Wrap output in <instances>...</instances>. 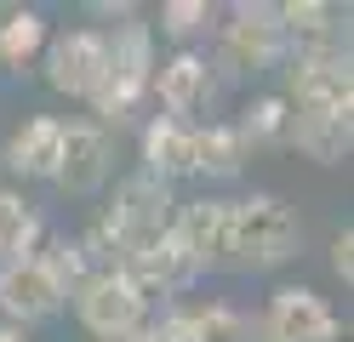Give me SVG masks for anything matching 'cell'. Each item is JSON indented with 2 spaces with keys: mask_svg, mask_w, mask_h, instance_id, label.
<instances>
[{
  "mask_svg": "<svg viewBox=\"0 0 354 342\" xmlns=\"http://www.w3.org/2000/svg\"><path fill=\"white\" fill-rule=\"evenodd\" d=\"M103 46H109V63H103V80H97V91L86 103H92V120L109 131V126H126L143 108L160 57H154V23H143V17L109 23Z\"/></svg>",
  "mask_w": 354,
  "mask_h": 342,
  "instance_id": "cell-1",
  "label": "cell"
},
{
  "mask_svg": "<svg viewBox=\"0 0 354 342\" xmlns=\"http://www.w3.org/2000/svg\"><path fill=\"white\" fill-rule=\"evenodd\" d=\"M297 211L269 189H252L246 200H229V263L234 268H286L297 257Z\"/></svg>",
  "mask_w": 354,
  "mask_h": 342,
  "instance_id": "cell-2",
  "label": "cell"
},
{
  "mask_svg": "<svg viewBox=\"0 0 354 342\" xmlns=\"http://www.w3.org/2000/svg\"><path fill=\"white\" fill-rule=\"evenodd\" d=\"M212 29H217V57H212L217 75H263V68H280L292 57L280 12L269 0H240L229 23H212Z\"/></svg>",
  "mask_w": 354,
  "mask_h": 342,
  "instance_id": "cell-3",
  "label": "cell"
},
{
  "mask_svg": "<svg viewBox=\"0 0 354 342\" xmlns=\"http://www.w3.org/2000/svg\"><path fill=\"white\" fill-rule=\"evenodd\" d=\"M171 211H177V194L166 189L160 177H149V171H131L115 182V200L103 205V222H109V234L120 240V263L126 257H138L143 245H154L160 234H171Z\"/></svg>",
  "mask_w": 354,
  "mask_h": 342,
  "instance_id": "cell-4",
  "label": "cell"
},
{
  "mask_svg": "<svg viewBox=\"0 0 354 342\" xmlns=\"http://www.w3.org/2000/svg\"><path fill=\"white\" fill-rule=\"evenodd\" d=\"M75 319L86 331H92V342H115V336H138L149 319H154V303L126 280V274H92L75 296Z\"/></svg>",
  "mask_w": 354,
  "mask_h": 342,
  "instance_id": "cell-5",
  "label": "cell"
},
{
  "mask_svg": "<svg viewBox=\"0 0 354 342\" xmlns=\"http://www.w3.org/2000/svg\"><path fill=\"white\" fill-rule=\"evenodd\" d=\"M286 108L292 114H354V68L348 52L286 57Z\"/></svg>",
  "mask_w": 354,
  "mask_h": 342,
  "instance_id": "cell-6",
  "label": "cell"
},
{
  "mask_svg": "<svg viewBox=\"0 0 354 342\" xmlns=\"http://www.w3.org/2000/svg\"><path fill=\"white\" fill-rule=\"evenodd\" d=\"M109 171H115V137L97 120H63V143H57V189L75 200H92Z\"/></svg>",
  "mask_w": 354,
  "mask_h": 342,
  "instance_id": "cell-7",
  "label": "cell"
},
{
  "mask_svg": "<svg viewBox=\"0 0 354 342\" xmlns=\"http://www.w3.org/2000/svg\"><path fill=\"white\" fill-rule=\"evenodd\" d=\"M40 63H46V86L57 91V97H92L97 80H103V63H109V46H103V29H63L46 40V52H40Z\"/></svg>",
  "mask_w": 354,
  "mask_h": 342,
  "instance_id": "cell-8",
  "label": "cell"
},
{
  "mask_svg": "<svg viewBox=\"0 0 354 342\" xmlns=\"http://www.w3.org/2000/svg\"><path fill=\"white\" fill-rule=\"evenodd\" d=\"M269 342H343V325L331 303L308 285H280L263 308V325H257Z\"/></svg>",
  "mask_w": 354,
  "mask_h": 342,
  "instance_id": "cell-9",
  "label": "cell"
},
{
  "mask_svg": "<svg viewBox=\"0 0 354 342\" xmlns=\"http://www.w3.org/2000/svg\"><path fill=\"white\" fill-rule=\"evenodd\" d=\"M212 91H217V68L206 52H171L166 63H154V86H149V97H160V114L166 120H183L194 126V114H201L212 103Z\"/></svg>",
  "mask_w": 354,
  "mask_h": 342,
  "instance_id": "cell-10",
  "label": "cell"
},
{
  "mask_svg": "<svg viewBox=\"0 0 354 342\" xmlns=\"http://www.w3.org/2000/svg\"><path fill=\"white\" fill-rule=\"evenodd\" d=\"M63 285L52 280L40 257H24V263H0V319L17 331L40 325V319H57L63 314Z\"/></svg>",
  "mask_w": 354,
  "mask_h": 342,
  "instance_id": "cell-11",
  "label": "cell"
},
{
  "mask_svg": "<svg viewBox=\"0 0 354 342\" xmlns=\"http://www.w3.org/2000/svg\"><path fill=\"white\" fill-rule=\"evenodd\" d=\"M280 29L292 57H326V52H348V12L331 0H280Z\"/></svg>",
  "mask_w": 354,
  "mask_h": 342,
  "instance_id": "cell-12",
  "label": "cell"
},
{
  "mask_svg": "<svg viewBox=\"0 0 354 342\" xmlns=\"http://www.w3.org/2000/svg\"><path fill=\"white\" fill-rule=\"evenodd\" d=\"M171 234L183 240V251H189L201 268L229 263V200H217V194L177 200V211H171Z\"/></svg>",
  "mask_w": 354,
  "mask_h": 342,
  "instance_id": "cell-13",
  "label": "cell"
},
{
  "mask_svg": "<svg viewBox=\"0 0 354 342\" xmlns=\"http://www.w3.org/2000/svg\"><path fill=\"white\" fill-rule=\"evenodd\" d=\"M57 143H63V120L29 114V120H17V131L6 137L0 160H6V171L24 177V182H52L57 177Z\"/></svg>",
  "mask_w": 354,
  "mask_h": 342,
  "instance_id": "cell-14",
  "label": "cell"
},
{
  "mask_svg": "<svg viewBox=\"0 0 354 342\" xmlns=\"http://www.w3.org/2000/svg\"><path fill=\"white\" fill-rule=\"evenodd\" d=\"M149 177H160L166 189L177 177H194V126L166 120V114H149L143 120V166Z\"/></svg>",
  "mask_w": 354,
  "mask_h": 342,
  "instance_id": "cell-15",
  "label": "cell"
},
{
  "mask_svg": "<svg viewBox=\"0 0 354 342\" xmlns=\"http://www.w3.org/2000/svg\"><path fill=\"white\" fill-rule=\"evenodd\" d=\"M286 143L303 160H315V166H343L354 154V114H292Z\"/></svg>",
  "mask_w": 354,
  "mask_h": 342,
  "instance_id": "cell-16",
  "label": "cell"
},
{
  "mask_svg": "<svg viewBox=\"0 0 354 342\" xmlns=\"http://www.w3.org/2000/svg\"><path fill=\"white\" fill-rule=\"evenodd\" d=\"M246 143H240V131L229 120H206L194 126V177H212V182H234L246 171Z\"/></svg>",
  "mask_w": 354,
  "mask_h": 342,
  "instance_id": "cell-17",
  "label": "cell"
},
{
  "mask_svg": "<svg viewBox=\"0 0 354 342\" xmlns=\"http://www.w3.org/2000/svg\"><path fill=\"white\" fill-rule=\"evenodd\" d=\"M40 240H46V217H40L17 189H0V263L35 257Z\"/></svg>",
  "mask_w": 354,
  "mask_h": 342,
  "instance_id": "cell-18",
  "label": "cell"
},
{
  "mask_svg": "<svg viewBox=\"0 0 354 342\" xmlns=\"http://www.w3.org/2000/svg\"><path fill=\"white\" fill-rule=\"evenodd\" d=\"M229 126L240 131L246 154H252V149H280L286 137H292V108H286L280 91H263V97H246V108H240Z\"/></svg>",
  "mask_w": 354,
  "mask_h": 342,
  "instance_id": "cell-19",
  "label": "cell"
},
{
  "mask_svg": "<svg viewBox=\"0 0 354 342\" xmlns=\"http://www.w3.org/2000/svg\"><path fill=\"white\" fill-rule=\"evenodd\" d=\"M189 342H257V319H246L229 303H183L177 308Z\"/></svg>",
  "mask_w": 354,
  "mask_h": 342,
  "instance_id": "cell-20",
  "label": "cell"
},
{
  "mask_svg": "<svg viewBox=\"0 0 354 342\" xmlns=\"http://www.w3.org/2000/svg\"><path fill=\"white\" fill-rule=\"evenodd\" d=\"M46 40H52L46 12H35V6H12L6 17H0V63H6V68H29L40 52H46Z\"/></svg>",
  "mask_w": 354,
  "mask_h": 342,
  "instance_id": "cell-21",
  "label": "cell"
},
{
  "mask_svg": "<svg viewBox=\"0 0 354 342\" xmlns=\"http://www.w3.org/2000/svg\"><path fill=\"white\" fill-rule=\"evenodd\" d=\"M35 257H40V268H46L52 280L63 285V296H75L86 280H92V263H86V251H80V240H75V234H46Z\"/></svg>",
  "mask_w": 354,
  "mask_h": 342,
  "instance_id": "cell-22",
  "label": "cell"
},
{
  "mask_svg": "<svg viewBox=\"0 0 354 342\" xmlns=\"http://www.w3.org/2000/svg\"><path fill=\"white\" fill-rule=\"evenodd\" d=\"M212 17H217V12L206 6V0H166L154 35H166V40H177V52H189L201 35H212Z\"/></svg>",
  "mask_w": 354,
  "mask_h": 342,
  "instance_id": "cell-23",
  "label": "cell"
},
{
  "mask_svg": "<svg viewBox=\"0 0 354 342\" xmlns=\"http://www.w3.org/2000/svg\"><path fill=\"white\" fill-rule=\"evenodd\" d=\"M331 274H337V280L343 285H354V234H348V228H343V234H331Z\"/></svg>",
  "mask_w": 354,
  "mask_h": 342,
  "instance_id": "cell-24",
  "label": "cell"
},
{
  "mask_svg": "<svg viewBox=\"0 0 354 342\" xmlns=\"http://www.w3.org/2000/svg\"><path fill=\"white\" fill-rule=\"evenodd\" d=\"M92 17H138V6H126V0H97V6H92Z\"/></svg>",
  "mask_w": 354,
  "mask_h": 342,
  "instance_id": "cell-25",
  "label": "cell"
},
{
  "mask_svg": "<svg viewBox=\"0 0 354 342\" xmlns=\"http://www.w3.org/2000/svg\"><path fill=\"white\" fill-rule=\"evenodd\" d=\"M0 342H29V331H17V325H6V319H0Z\"/></svg>",
  "mask_w": 354,
  "mask_h": 342,
  "instance_id": "cell-26",
  "label": "cell"
},
{
  "mask_svg": "<svg viewBox=\"0 0 354 342\" xmlns=\"http://www.w3.org/2000/svg\"><path fill=\"white\" fill-rule=\"evenodd\" d=\"M115 342H138V336H115Z\"/></svg>",
  "mask_w": 354,
  "mask_h": 342,
  "instance_id": "cell-27",
  "label": "cell"
}]
</instances>
